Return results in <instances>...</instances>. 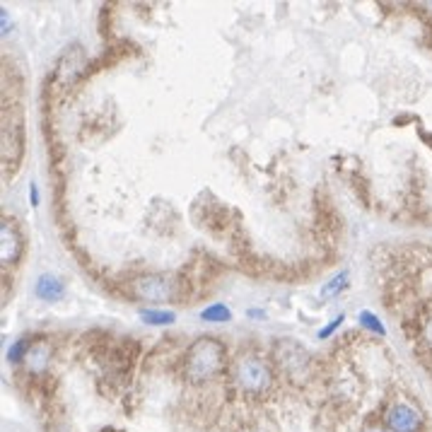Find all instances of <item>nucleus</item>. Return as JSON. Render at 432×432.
Returning <instances> with one entry per match:
<instances>
[{
    "instance_id": "1",
    "label": "nucleus",
    "mask_w": 432,
    "mask_h": 432,
    "mask_svg": "<svg viewBox=\"0 0 432 432\" xmlns=\"http://www.w3.org/2000/svg\"><path fill=\"white\" fill-rule=\"evenodd\" d=\"M225 348L218 338H198L186 353V377L191 382H208L223 369Z\"/></svg>"
},
{
    "instance_id": "2",
    "label": "nucleus",
    "mask_w": 432,
    "mask_h": 432,
    "mask_svg": "<svg viewBox=\"0 0 432 432\" xmlns=\"http://www.w3.org/2000/svg\"><path fill=\"white\" fill-rule=\"evenodd\" d=\"M232 379L241 392L249 394H261L271 387L273 382V374H271L269 365L259 358H239L232 367Z\"/></svg>"
},
{
    "instance_id": "3",
    "label": "nucleus",
    "mask_w": 432,
    "mask_h": 432,
    "mask_svg": "<svg viewBox=\"0 0 432 432\" xmlns=\"http://www.w3.org/2000/svg\"><path fill=\"white\" fill-rule=\"evenodd\" d=\"M174 278L167 273H145L133 280V295L141 302H167L174 297Z\"/></svg>"
},
{
    "instance_id": "4",
    "label": "nucleus",
    "mask_w": 432,
    "mask_h": 432,
    "mask_svg": "<svg viewBox=\"0 0 432 432\" xmlns=\"http://www.w3.org/2000/svg\"><path fill=\"white\" fill-rule=\"evenodd\" d=\"M387 428L392 432H418L420 430V413L410 408L408 403H394L387 410Z\"/></svg>"
},
{
    "instance_id": "5",
    "label": "nucleus",
    "mask_w": 432,
    "mask_h": 432,
    "mask_svg": "<svg viewBox=\"0 0 432 432\" xmlns=\"http://www.w3.org/2000/svg\"><path fill=\"white\" fill-rule=\"evenodd\" d=\"M0 244H3V249H0L3 266L15 264L22 254V237H19V230L8 220H3V227H0Z\"/></svg>"
},
{
    "instance_id": "6",
    "label": "nucleus",
    "mask_w": 432,
    "mask_h": 432,
    "mask_svg": "<svg viewBox=\"0 0 432 432\" xmlns=\"http://www.w3.org/2000/svg\"><path fill=\"white\" fill-rule=\"evenodd\" d=\"M63 292H65V287H63V280H61V278H56V275H41L39 278L37 295L41 297V300L56 302L63 297Z\"/></svg>"
},
{
    "instance_id": "7",
    "label": "nucleus",
    "mask_w": 432,
    "mask_h": 432,
    "mask_svg": "<svg viewBox=\"0 0 432 432\" xmlns=\"http://www.w3.org/2000/svg\"><path fill=\"white\" fill-rule=\"evenodd\" d=\"M49 360H51V348L46 346V343H39V346L29 348V355L24 362H27L29 372H44Z\"/></svg>"
},
{
    "instance_id": "8",
    "label": "nucleus",
    "mask_w": 432,
    "mask_h": 432,
    "mask_svg": "<svg viewBox=\"0 0 432 432\" xmlns=\"http://www.w3.org/2000/svg\"><path fill=\"white\" fill-rule=\"evenodd\" d=\"M141 319L150 326H169V323H174L177 314L164 310H141Z\"/></svg>"
},
{
    "instance_id": "9",
    "label": "nucleus",
    "mask_w": 432,
    "mask_h": 432,
    "mask_svg": "<svg viewBox=\"0 0 432 432\" xmlns=\"http://www.w3.org/2000/svg\"><path fill=\"white\" fill-rule=\"evenodd\" d=\"M346 285H348V271H343V273L333 275L331 280H328L326 285L321 287V297H323V300H331V297H336Z\"/></svg>"
},
{
    "instance_id": "10",
    "label": "nucleus",
    "mask_w": 432,
    "mask_h": 432,
    "mask_svg": "<svg viewBox=\"0 0 432 432\" xmlns=\"http://www.w3.org/2000/svg\"><path fill=\"white\" fill-rule=\"evenodd\" d=\"M230 317H232V312H230L225 305H213V307H208V310L200 312V319H203V321H210V323L230 321Z\"/></svg>"
},
{
    "instance_id": "11",
    "label": "nucleus",
    "mask_w": 432,
    "mask_h": 432,
    "mask_svg": "<svg viewBox=\"0 0 432 432\" xmlns=\"http://www.w3.org/2000/svg\"><path fill=\"white\" fill-rule=\"evenodd\" d=\"M358 319H360V323H362L365 328H369V331L382 333V336H384V333H387V328L382 326V321H379V319L374 317L372 312H367V310H365V312H360V317H358Z\"/></svg>"
},
{
    "instance_id": "12",
    "label": "nucleus",
    "mask_w": 432,
    "mask_h": 432,
    "mask_svg": "<svg viewBox=\"0 0 432 432\" xmlns=\"http://www.w3.org/2000/svg\"><path fill=\"white\" fill-rule=\"evenodd\" d=\"M27 355H29V343L24 341V338H19V341L10 348L8 358H10V362H22V360H27Z\"/></svg>"
},
{
    "instance_id": "13",
    "label": "nucleus",
    "mask_w": 432,
    "mask_h": 432,
    "mask_svg": "<svg viewBox=\"0 0 432 432\" xmlns=\"http://www.w3.org/2000/svg\"><path fill=\"white\" fill-rule=\"evenodd\" d=\"M341 323H343V317H336V319H333L331 323H328L326 328H321V331H319V338H328V336H331L333 331H336L338 326H341Z\"/></svg>"
},
{
    "instance_id": "14",
    "label": "nucleus",
    "mask_w": 432,
    "mask_h": 432,
    "mask_svg": "<svg viewBox=\"0 0 432 432\" xmlns=\"http://www.w3.org/2000/svg\"><path fill=\"white\" fill-rule=\"evenodd\" d=\"M425 341H428L430 343V346H432V319H430V321L428 323H425Z\"/></svg>"
},
{
    "instance_id": "15",
    "label": "nucleus",
    "mask_w": 432,
    "mask_h": 432,
    "mask_svg": "<svg viewBox=\"0 0 432 432\" xmlns=\"http://www.w3.org/2000/svg\"><path fill=\"white\" fill-rule=\"evenodd\" d=\"M365 432H384V430H382V428H367Z\"/></svg>"
}]
</instances>
